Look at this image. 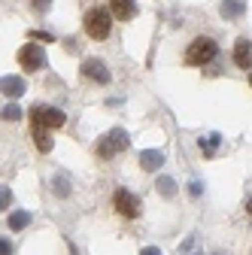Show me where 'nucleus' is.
<instances>
[{"mask_svg": "<svg viewBox=\"0 0 252 255\" xmlns=\"http://www.w3.org/2000/svg\"><path fill=\"white\" fill-rule=\"evenodd\" d=\"M219 143H222V137H219V134H210L207 140H201V152H204V155H213V152L219 149Z\"/></svg>", "mask_w": 252, "mask_h": 255, "instance_id": "dca6fc26", "label": "nucleus"}, {"mask_svg": "<svg viewBox=\"0 0 252 255\" xmlns=\"http://www.w3.org/2000/svg\"><path fill=\"white\" fill-rule=\"evenodd\" d=\"M0 91H3L6 98H21L24 94V79L21 76H3L0 79Z\"/></svg>", "mask_w": 252, "mask_h": 255, "instance_id": "9b49d317", "label": "nucleus"}, {"mask_svg": "<svg viewBox=\"0 0 252 255\" xmlns=\"http://www.w3.org/2000/svg\"><path fill=\"white\" fill-rule=\"evenodd\" d=\"M30 40H43V43H49L52 37H49V34H43V30H34V34H30Z\"/></svg>", "mask_w": 252, "mask_h": 255, "instance_id": "4be33fe9", "label": "nucleus"}, {"mask_svg": "<svg viewBox=\"0 0 252 255\" xmlns=\"http://www.w3.org/2000/svg\"><path fill=\"white\" fill-rule=\"evenodd\" d=\"M9 204H12V188L9 185H0V213L9 210Z\"/></svg>", "mask_w": 252, "mask_h": 255, "instance_id": "6ab92c4d", "label": "nucleus"}, {"mask_svg": "<svg viewBox=\"0 0 252 255\" xmlns=\"http://www.w3.org/2000/svg\"><path fill=\"white\" fill-rule=\"evenodd\" d=\"M246 12V6L240 3V0H222V15L225 18H240Z\"/></svg>", "mask_w": 252, "mask_h": 255, "instance_id": "4468645a", "label": "nucleus"}, {"mask_svg": "<svg viewBox=\"0 0 252 255\" xmlns=\"http://www.w3.org/2000/svg\"><path fill=\"white\" fill-rule=\"evenodd\" d=\"M188 195L198 198V195H201V182H188Z\"/></svg>", "mask_w": 252, "mask_h": 255, "instance_id": "412c9836", "label": "nucleus"}, {"mask_svg": "<svg viewBox=\"0 0 252 255\" xmlns=\"http://www.w3.org/2000/svg\"><path fill=\"white\" fill-rule=\"evenodd\" d=\"M0 119H6V122H18V119H21V110H18L15 104H9V107L0 110Z\"/></svg>", "mask_w": 252, "mask_h": 255, "instance_id": "a211bd4d", "label": "nucleus"}, {"mask_svg": "<svg viewBox=\"0 0 252 255\" xmlns=\"http://www.w3.org/2000/svg\"><path fill=\"white\" fill-rule=\"evenodd\" d=\"M30 137H34V143H37V149H40V152H52L55 140L49 137V128H40V125H30Z\"/></svg>", "mask_w": 252, "mask_h": 255, "instance_id": "f8f14e48", "label": "nucleus"}, {"mask_svg": "<svg viewBox=\"0 0 252 255\" xmlns=\"http://www.w3.org/2000/svg\"><path fill=\"white\" fill-rule=\"evenodd\" d=\"M128 146H131V137L125 134V128H113L104 140H98V155L101 158H113V155L125 152Z\"/></svg>", "mask_w": 252, "mask_h": 255, "instance_id": "7ed1b4c3", "label": "nucleus"}, {"mask_svg": "<svg viewBox=\"0 0 252 255\" xmlns=\"http://www.w3.org/2000/svg\"><path fill=\"white\" fill-rule=\"evenodd\" d=\"M234 64L243 70H252V43L249 40H237L234 43Z\"/></svg>", "mask_w": 252, "mask_h": 255, "instance_id": "6e6552de", "label": "nucleus"}, {"mask_svg": "<svg viewBox=\"0 0 252 255\" xmlns=\"http://www.w3.org/2000/svg\"><path fill=\"white\" fill-rule=\"evenodd\" d=\"M164 164V152H158V149H146V152H140V167L143 170H158Z\"/></svg>", "mask_w": 252, "mask_h": 255, "instance_id": "9d476101", "label": "nucleus"}, {"mask_svg": "<svg viewBox=\"0 0 252 255\" xmlns=\"http://www.w3.org/2000/svg\"><path fill=\"white\" fill-rule=\"evenodd\" d=\"M52 191H55L58 198H67V195H70V182H67L64 176H55V179H52Z\"/></svg>", "mask_w": 252, "mask_h": 255, "instance_id": "2eb2a0df", "label": "nucleus"}, {"mask_svg": "<svg viewBox=\"0 0 252 255\" xmlns=\"http://www.w3.org/2000/svg\"><path fill=\"white\" fill-rule=\"evenodd\" d=\"M0 255H12V243L6 237H0Z\"/></svg>", "mask_w": 252, "mask_h": 255, "instance_id": "aec40b11", "label": "nucleus"}, {"mask_svg": "<svg viewBox=\"0 0 252 255\" xmlns=\"http://www.w3.org/2000/svg\"><path fill=\"white\" fill-rule=\"evenodd\" d=\"M82 76H88L91 82H98V85H110V79H113V73L107 70V64L98 61V58L82 61Z\"/></svg>", "mask_w": 252, "mask_h": 255, "instance_id": "423d86ee", "label": "nucleus"}, {"mask_svg": "<svg viewBox=\"0 0 252 255\" xmlns=\"http://www.w3.org/2000/svg\"><path fill=\"white\" fill-rule=\"evenodd\" d=\"M110 27H113V21H110V15H107V9H88L85 12V34L91 37V40H107L110 37Z\"/></svg>", "mask_w": 252, "mask_h": 255, "instance_id": "f03ea898", "label": "nucleus"}, {"mask_svg": "<svg viewBox=\"0 0 252 255\" xmlns=\"http://www.w3.org/2000/svg\"><path fill=\"white\" fill-rule=\"evenodd\" d=\"M64 122H67V116L61 113L58 107H34V110H30V125H40V128L55 131V128H61Z\"/></svg>", "mask_w": 252, "mask_h": 255, "instance_id": "20e7f679", "label": "nucleus"}, {"mask_svg": "<svg viewBox=\"0 0 252 255\" xmlns=\"http://www.w3.org/2000/svg\"><path fill=\"white\" fill-rule=\"evenodd\" d=\"M49 3H52V0H34V6H37V9H49Z\"/></svg>", "mask_w": 252, "mask_h": 255, "instance_id": "b1692460", "label": "nucleus"}, {"mask_svg": "<svg viewBox=\"0 0 252 255\" xmlns=\"http://www.w3.org/2000/svg\"><path fill=\"white\" fill-rule=\"evenodd\" d=\"M216 52H219L216 40L198 37V40H192V46L185 49V64H192V67H204V64H210L216 58Z\"/></svg>", "mask_w": 252, "mask_h": 255, "instance_id": "f257e3e1", "label": "nucleus"}, {"mask_svg": "<svg viewBox=\"0 0 252 255\" xmlns=\"http://www.w3.org/2000/svg\"><path fill=\"white\" fill-rule=\"evenodd\" d=\"M246 213H249V216H252V198H249V204H246Z\"/></svg>", "mask_w": 252, "mask_h": 255, "instance_id": "393cba45", "label": "nucleus"}, {"mask_svg": "<svg viewBox=\"0 0 252 255\" xmlns=\"http://www.w3.org/2000/svg\"><path fill=\"white\" fill-rule=\"evenodd\" d=\"M18 64H21L27 73L43 70V67H46V52H43V46H34V43L21 46V49H18Z\"/></svg>", "mask_w": 252, "mask_h": 255, "instance_id": "39448f33", "label": "nucleus"}, {"mask_svg": "<svg viewBox=\"0 0 252 255\" xmlns=\"http://www.w3.org/2000/svg\"><path fill=\"white\" fill-rule=\"evenodd\" d=\"M110 15L116 18H134L137 15V0H110Z\"/></svg>", "mask_w": 252, "mask_h": 255, "instance_id": "1a4fd4ad", "label": "nucleus"}, {"mask_svg": "<svg viewBox=\"0 0 252 255\" xmlns=\"http://www.w3.org/2000/svg\"><path fill=\"white\" fill-rule=\"evenodd\" d=\"M158 191H161L164 198H173V195H176V182H173L170 176H161V179H158Z\"/></svg>", "mask_w": 252, "mask_h": 255, "instance_id": "f3484780", "label": "nucleus"}, {"mask_svg": "<svg viewBox=\"0 0 252 255\" xmlns=\"http://www.w3.org/2000/svg\"><path fill=\"white\" fill-rule=\"evenodd\" d=\"M140 255H161V249H155V246H146Z\"/></svg>", "mask_w": 252, "mask_h": 255, "instance_id": "5701e85b", "label": "nucleus"}, {"mask_svg": "<svg viewBox=\"0 0 252 255\" xmlns=\"http://www.w3.org/2000/svg\"><path fill=\"white\" fill-rule=\"evenodd\" d=\"M30 225V213L27 210H12L9 213V228L12 231H21V228H27Z\"/></svg>", "mask_w": 252, "mask_h": 255, "instance_id": "ddd939ff", "label": "nucleus"}, {"mask_svg": "<svg viewBox=\"0 0 252 255\" xmlns=\"http://www.w3.org/2000/svg\"><path fill=\"white\" fill-rule=\"evenodd\" d=\"M116 210L125 219H137L140 216V198L131 195V191H116Z\"/></svg>", "mask_w": 252, "mask_h": 255, "instance_id": "0eeeda50", "label": "nucleus"}]
</instances>
